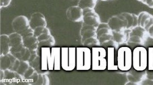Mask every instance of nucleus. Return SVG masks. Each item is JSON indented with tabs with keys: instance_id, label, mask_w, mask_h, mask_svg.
Returning <instances> with one entry per match:
<instances>
[{
	"instance_id": "f257e3e1",
	"label": "nucleus",
	"mask_w": 153,
	"mask_h": 85,
	"mask_svg": "<svg viewBox=\"0 0 153 85\" xmlns=\"http://www.w3.org/2000/svg\"><path fill=\"white\" fill-rule=\"evenodd\" d=\"M92 68V51L88 47L76 48V69L87 71Z\"/></svg>"
},
{
	"instance_id": "f03ea898",
	"label": "nucleus",
	"mask_w": 153,
	"mask_h": 85,
	"mask_svg": "<svg viewBox=\"0 0 153 85\" xmlns=\"http://www.w3.org/2000/svg\"><path fill=\"white\" fill-rule=\"evenodd\" d=\"M92 69L103 71L107 67V51L103 47L92 48Z\"/></svg>"
},
{
	"instance_id": "7ed1b4c3",
	"label": "nucleus",
	"mask_w": 153,
	"mask_h": 85,
	"mask_svg": "<svg viewBox=\"0 0 153 85\" xmlns=\"http://www.w3.org/2000/svg\"><path fill=\"white\" fill-rule=\"evenodd\" d=\"M61 66L66 71L76 68V48H61Z\"/></svg>"
},
{
	"instance_id": "20e7f679",
	"label": "nucleus",
	"mask_w": 153,
	"mask_h": 85,
	"mask_svg": "<svg viewBox=\"0 0 153 85\" xmlns=\"http://www.w3.org/2000/svg\"><path fill=\"white\" fill-rule=\"evenodd\" d=\"M117 64L123 72H127L132 67V51L128 47H122L117 51Z\"/></svg>"
},
{
	"instance_id": "39448f33",
	"label": "nucleus",
	"mask_w": 153,
	"mask_h": 85,
	"mask_svg": "<svg viewBox=\"0 0 153 85\" xmlns=\"http://www.w3.org/2000/svg\"><path fill=\"white\" fill-rule=\"evenodd\" d=\"M148 67V51L139 46L132 51V67L137 71H144Z\"/></svg>"
},
{
	"instance_id": "423d86ee",
	"label": "nucleus",
	"mask_w": 153,
	"mask_h": 85,
	"mask_svg": "<svg viewBox=\"0 0 153 85\" xmlns=\"http://www.w3.org/2000/svg\"><path fill=\"white\" fill-rule=\"evenodd\" d=\"M128 40L126 44L130 45H143L147 40L149 34L143 27L137 26L128 30Z\"/></svg>"
},
{
	"instance_id": "0eeeda50",
	"label": "nucleus",
	"mask_w": 153,
	"mask_h": 85,
	"mask_svg": "<svg viewBox=\"0 0 153 85\" xmlns=\"http://www.w3.org/2000/svg\"><path fill=\"white\" fill-rule=\"evenodd\" d=\"M107 23L112 31L128 30V19L123 13L111 16Z\"/></svg>"
},
{
	"instance_id": "6e6552de",
	"label": "nucleus",
	"mask_w": 153,
	"mask_h": 85,
	"mask_svg": "<svg viewBox=\"0 0 153 85\" xmlns=\"http://www.w3.org/2000/svg\"><path fill=\"white\" fill-rule=\"evenodd\" d=\"M40 68L42 71H54V64L51 58V48H41Z\"/></svg>"
},
{
	"instance_id": "1a4fd4ad",
	"label": "nucleus",
	"mask_w": 153,
	"mask_h": 85,
	"mask_svg": "<svg viewBox=\"0 0 153 85\" xmlns=\"http://www.w3.org/2000/svg\"><path fill=\"white\" fill-rule=\"evenodd\" d=\"M147 71H137L134 69H131L126 73V76L128 82L125 85H141V83L146 78Z\"/></svg>"
},
{
	"instance_id": "9d476101",
	"label": "nucleus",
	"mask_w": 153,
	"mask_h": 85,
	"mask_svg": "<svg viewBox=\"0 0 153 85\" xmlns=\"http://www.w3.org/2000/svg\"><path fill=\"white\" fill-rule=\"evenodd\" d=\"M139 25L147 31L149 37L153 39V16L147 11H142L139 15Z\"/></svg>"
},
{
	"instance_id": "9b49d317",
	"label": "nucleus",
	"mask_w": 153,
	"mask_h": 85,
	"mask_svg": "<svg viewBox=\"0 0 153 85\" xmlns=\"http://www.w3.org/2000/svg\"><path fill=\"white\" fill-rule=\"evenodd\" d=\"M12 26L15 32L22 34L30 28L29 20L24 15L18 16L13 20Z\"/></svg>"
},
{
	"instance_id": "f8f14e48",
	"label": "nucleus",
	"mask_w": 153,
	"mask_h": 85,
	"mask_svg": "<svg viewBox=\"0 0 153 85\" xmlns=\"http://www.w3.org/2000/svg\"><path fill=\"white\" fill-rule=\"evenodd\" d=\"M84 17L83 23L88 25L94 26L97 28L101 24L100 17L94 9H86L83 10Z\"/></svg>"
},
{
	"instance_id": "ddd939ff",
	"label": "nucleus",
	"mask_w": 153,
	"mask_h": 85,
	"mask_svg": "<svg viewBox=\"0 0 153 85\" xmlns=\"http://www.w3.org/2000/svg\"><path fill=\"white\" fill-rule=\"evenodd\" d=\"M67 17L74 22H79L83 20V10L78 5L69 7L67 10Z\"/></svg>"
},
{
	"instance_id": "4468645a",
	"label": "nucleus",
	"mask_w": 153,
	"mask_h": 85,
	"mask_svg": "<svg viewBox=\"0 0 153 85\" xmlns=\"http://www.w3.org/2000/svg\"><path fill=\"white\" fill-rule=\"evenodd\" d=\"M11 42V53L15 54L22 50L25 47L22 35L16 32H13L9 35Z\"/></svg>"
},
{
	"instance_id": "2eb2a0df",
	"label": "nucleus",
	"mask_w": 153,
	"mask_h": 85,
	"mask_svg": "<svg viewBox=\"0 0 153 85\" xmlns=\"http://www.w3.org/2000/svg\"><path fill=\"white\" fill-rule=\"evenodd\" d=\"M29 22L30 28L33 30L40 26H47L46 18L40 13H33L31 16Z\"/></svg>"
},
{
	"instance_id": "dca6fc26",
	"label": "nucleus",
	"mask_w": 153,
	"mask_h": 85,
	"mask_svg": "<svg viewBox=\"0 0 153 85\" xmlns=\"http://www.w3.org/2000/svg\"><path fill=\"white\" fill-rule=\"evenodd\" d=\"M17 58L11 53L4 55L0 56V69L3 70H12Z\"/></svg>"
},
{
	"instance_id": "f3484780",
	"label": "nucleus",
	"mask_w": 153,
	"mask_h": 85,
	"mask_svg": "<svg viewBox=\"0 0 153 85\" xmlns=\"http://www.w3.org/2000/svg\"><path fill=\"white\" fill-rule=\"evenodd\" d=\"M80 35L81 42H83L87 39L97 37V28L94 26L88 25L83 23L81 28Z\"/></svg>"
},
{
	"instance_id": "a211bd4d",
	"label": "nucleus",
	"mask_w": 153,
	"mask_h": 85,
	"mask_svg": "<svg viewBox=\"0 0 153 85\" xmlns=\"http://www.w3.org/2000/svg\"><path fill=\"white\" fill-rule=\"evenodd\" d=\"M24 81V78L17 72L10 69L4 70V83L16 84Z\"/></svg>"
},
{
	"instance_id": "6ab92c4d",
	"label": "nucleus",
	"mask_w": 153,
	"mask_h": 85,
	"mask_svg": "<svg viewBox=\"0 0 153 85\" xmlns=\"http://www.w3.org/2000/svg\"><path fill=\"white\" fill-rule=\"evenodd\" d=\"M11 42L9 35L2 34L0 35V56L11 53Z\"/></svg>"
},
{
	"instance_id": "aec40b11",
	"label": "nucleus",
	"mask_w": 153,
	"mask_h": 85,
	"mask_svg": "<svg viewBox=\"0 0 153 85\" xmlns=\"http://www.w3.org/2000/svg\"><path fill=\"white\" fill-rule=\"evenodd\" d=\"M22 38L25 47L31 51H38L39 47V42L38 37L34 35V33Z\"/></svg>"
},
{
	"instance_id": "412c9836",
	"label": "nucleus",
	"mask_w": 153,
	"mask_h": 85,
	"mask_svg": "<svg viewBox=\"0 0 153 85\" xmlns=\"http://www.w3.org/2000/svg\"><path fill=\"white\" fill-rule=\"evenodd\" d=\"M51 58L54 64V71H59L61 66V48H51Z\"/></svg>"
},
{
	"instance_id": "4be33fe9",
	"label": "nucleus",
	"mask_w": 153,
	"mask_h": 85,
	"mask_svg": "<svg viewBox=\"0 0 153 85\" xmlns=\"http://www.w3.org/2000/svg\"><path fill=\"white\" fill-rule=\"evenodd\" d=\"M115 50L114 47L107 48V69L108 71H117L119 68L117 64H115Z\"/></svg>"
},
{
	"instance_id": "5701e85b",
	"label": "nucleus",
	"mask_w": 153,
	"mask_h": 85,
	"mask_svg": "<svg viewBox=\"0 0 153 85\" xmlns=\"http://www.w3.org/2000/svg\"><path fill=\"white\" fill-rule=\"evenodd\" d=\"M113 38L119 45L126 43L128 40V30L112 31Z\"/></svg>"
},
{
	"instance_id": "b1692460",
	"label": "nucleus",
	"mask_w": 153,
	"mask_h": 85,
	"mask_svg": "<svg viewBox=\"0 0 153 85\" xmlns=\"http://www.w3.org/2000/svg\"><path fill=\"white\" fill-rule=\"evenodd\" d=\"M13 54L15 55L17 58L19 59L20 60L29 62V60L30 59V56L31 54V51L29 49L27 48L26 47H24L22 50Z\"/></svg>"
},
{
	"instance_id": "393cba45",
	"label": "nucleus",
	"mask_w": 153,
	"mask_h": 85,
	"mask_svg": "<svg viewBox=\"0 0 153 85\" xmlns=\"http://www.w3.org/2000/svg\"><path fill=\"white\" fill-rule=\"evenodd\" d=\"M98 0H79L78 5L83 10L86 9H94Z\"/></svg>"
},
{
	"instance_id": "a878e982",
	"label": "nucleus",
	"mask_w": 153,
	"mask_h": 85,
	"mask_svg": "<svg viewBox=\"0 0 153 85\" xmlns=\"http://www.w3.org/2000/svg\"><path fill=\"white\" fill-rule=\"evenodd\" d=\"M112 30L111 29L108 23L101 22V24L97 28V38L103 34L112 33Z\"/></svg>"
},
{
	"instance_id": "bb28decb",
	"label": "nucleus",
	"mask_w": 153,
	"mask_h": 85,
	"mask_svg": "<svg viewBox=\"0 0 153 85\" xmlns=\"http://www.w3.org/2000/svg\"><path fill=\"white\" fill-rule=\"evenodd\" d=\"M82 44L85 47H98L100 45V42L98 40L97 37H92L87 39L85 41L82 42Z\"/></svg>"
},
{
	"instance_id": "cd10ccee",
	"label": "nucleus",
	"mask_w": 153,
	"mask_h": 85,
	"mask_svg": "<svg viewBox=\"0 0 153 85\" xmlns=\"http://www.w3.org/2000/svg\"><path fill=\"white\" fill-rule=\"evenodd\" d=\"M30 63L28 61L21 60L20 65L17 69V72L22 75V76H23L27 70L30 67Z\"/></svg>"
},
{
	"instance_id": "c85d7f7f",
	"label": "nucleus",
	"mask_w": 153,
	"mask_h": 85,
	"mask_svg": "<svg viewBox=\"0 0 153 85\" xmlns=\"http://www.w3.org/2000/svg\"><path fill=\"white\" fill-rule=\"evenodd\" d=\"M55 44V40L54 37L52 35L51 37L47 40L39 42V47H49L52 48Z\"/></svg>"
},
{
	"instance_id": "c756f323",
	"label": "nucleus",
	"mask_w": 153,
	"mask_h": 85,
	"mask_svg": "<svg viewBox=\"0 0 153 85\" xmlns=\"http://www.w3.org/2000/svg\"><path fill=\"white\" fill-rule=\"evenodd\" d=\"M148 67L149 71H153V47H149L148 48Z\"/></svg>"
},
{
	"instance_id": "7c9ffc66",
	"label": "nucleus",
	"mask_w": 153,
	"mask_h": 85,
	"mask_svg": "<svg viewBox=\"0 0 153 85\" xmlns=\"http://www.w3.org/2000/svg\"><path fill=\"white\" fill-rule=\"evenodd\" d=\"M51 32L49 29L47 28V26H40L38 27L34 30V35L38 37L42 34L46 33H49Z\"/></svg>"
},
{
	"instance_id": "2f4dec72",
	"label": "nucleus",
	"mask_w": 153,
	"mask_h": 85,
	"mask_svg": "<svg viewBox=\"0 0 153 85\" xmlns=\"http://www.w3.org/2000/svg\"><path fill=\"white\" fill-rule=\"evenodd\" d=\"M39 77V73L37 71H35L33 74V75L29 77L25 81V82L30 85H35L38 81Z\"/></svg>"
},
{
	"instance_id": "473e14b6",
	"label": "nucleus",
	"mask_w": 153,
	"mask_h": 85,
	"mask_svg": "<svg viewBox=\"0 0 153 85\" xmlns=\"http://www.w3.org/2000/svg\"><path fill=\"white\" fill-rule=\"evenodd\" d=\"M35 71H36L35 69L33 66H30V67L27 70V71L24 74V75L22 76L23 78H24V81L25 82L29 77L31 76Z\"/></svg>"
},
{
	"instance_id": "72a5a7b5",
	"label": "nucleus",
	"mask_w": 153,
	"mask_h": 85,
	"mask_svg": "<svg viewBox=\"0 0 153 85\" xmlns=\"http://www.w3.org/2000/svg\"><path fill=\"white\" fill-rule=\"evenodd\" d=\"M51 36H52V35H51V32H49V33H46L42 34L41 35H40L39 37H38L39 42H42V41H44V40H47V39L50 38Z\"/></svg>"
},
{
	"instance_id": "f704fd0d",
	"label": "nucleus",
	"mask_w": 153,
	"mask_h": 85,
	"mask_svg": "<svg viewBox=\"0 0 153 85\" xmlns=\"http://www.w3.org/2000/svg\"><path fill=\"white\" fill-rule=\"evenodd\" d=\"M38 57L37 51H31V54L30 56V59L29 60V62L30 63H34L38 58Z\"/></svg>"
},
{
	"instance_id": "c9c22d12",
	"label": "nucleus",
	"mask_w": 153,
	"mask_h": 85,
	"mask_svg": "<svg viewBox=\"0 0 153 85\" xmlns=\"http://www.w3.org/2000/svg\"><path fill=\"white\" fill-rule=\"evenodd\" d=\"M12 0H0V7L2 9V7H8L11 4Z\"/></svg>"
},
{
	"instance_id": "e433bc0d",
	"label": "nucleus",
	"mask_w": 153,
	"mask_h": 85,
	"mask_svg": "<svg viewBox=\"0 0 153 85\" xmlns=\"http://www.w3.org/2000/svg\"><path fill=\"white\" fill-rule=\"evenodd\" d=\"M141 2L146 4L149 7L153 9V0H137Z\"/></svg>"
},
{
	"instance_id": "4c0bfd02",
	"label": "nucleus",
	"mask_w": 153,
	"mask_h": 85,
	"mask_svg": "<svg viewBox=\"0 0 153 85\" xmlns=\"http://www.w3.org/2000/svg\"><path fill=\"white\" fill-rule=\"evenodd\" d=\"M35 85H44V77L43 73H39L38 81L35 84Z\"/></svg>"
},
{
	"instance_id": "58836bf2",
	"label": "nucleus",
	"mask_w": 153,
	"mask_h": 85,
	"mask_svg": "<svg viewBox=\"0 0 153 85\" xmlns=\"http://www.w3.org/2000/svg\"><path fill=\"white\" fill-rule=\"evenodd\" d=\"M43 77H44V85H50V80L49 77L45 74H43Z\"/></svg>"
},
{
	"instance_id": "ea45409f",
	"label": "nucleus",
	"mask_w": 153,
	"mask_h": 85,
	"mask_svg": "<svg viewBox=\"0 0 153 85\" xmlns=\"http://www.w3.org/2000/svg\"><path fill=\"white\" fill-rule=\"evenodd\" d=\"M4 70L0 69V81L1 83H4Z\"/></svg>"
},
{
	"instance_id": "a19ab883",
	"label": "nucleus",
	"mask_w": 153,
	"mask_h": 85,
	"mask_svg": "<svg viewBox=\"0 0 153 85\" xmlns=\"http://www.w3.org/2000/svg\"><path fill=\"white\" fill-rule=\"evenodd\" d=\"M101 1H108V0H101Z\"/></svg>"
}]
</instances>
